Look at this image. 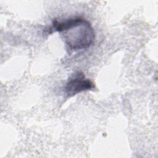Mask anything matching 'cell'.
<instances>
[{
  "mask_svg": "<svg viewBox=\"0 0 158 158\" xmlns=\"http://www.w3.org/2000/svg\"><path fill=\"white\" fill-rule=\"evenodd\" d=\"M51 30L58 31L68 48L77 51L89 48L95 38V33L91 23L81 17L70 18L63 21L55 19Z\"/></svg>",
  "mask_w": 158,
  "mask_h": 158,
  "instance_id": "obj_1",
  "label": "cell"
},
{
  "mask_svg": "<svg viewBox=\"0 0 158 158\" xmlns=\"http://www.w3.org/2000/svg\"><path fill=\"white\" fill-rule=\"evenodd\" d=\"M94 88V83L89 79L86 78L83 72L77 71L68 80L65 86V93L67 97H72Z\"/></svg>",
  "mask_w": 158,
  "mask_h": 158,
  "instance_id": "obj_2",
  "label": "cell"
}]
</instances>
